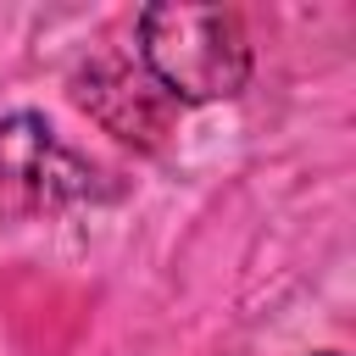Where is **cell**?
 Returning <instances> with one entry per match:
<instances>
[{
    "label": "cell",
    "instance_id": "1",
    "mask_svg": "<svg viewBox=\"0 0 356 356\" xmlns=\"http://www.w3.org/2000/svg\"><path fill=\"white\" fill-rule=\"evenodd\" d=\"M139 67L172 106L234 100L250 83V39L234 6L161 0L139 11Z\"/></svg>",
    "mask_w": 356,
    "mask_h": 356
},
{
    "label": "cell",
    "instance_id": "2",
    "mask_svg": "<svg viewBox=\"0 0 356 356\" xmlns=\"http://www.w3.org/2000/svg\"><path fill=\"white\" fill-rule=\"evenodd\" d=\"M100 167L56 139L39 111L0 117V189L28 211H61L100 195Z\"/></svg>",
    "mask_w": 356,
    "mask_h": 356
},
{
    "label": "cell",
    "instance_id": "3",
    "mask_svg": "<svg viewBox=\"0 0 356 356\" xmlns=\"http://www.w3.org/2000/svg\"><path fill=\"white\" fill-rule=\"evenodd\" d=\"M72 100L117 139L139 145V150H156L167 122H172V100L161 95V83L128 61V56H95L89 67H78L72 78Z\"/></svg>",
    "mask_w": 356,
    "mask_h": 356
},
{
    "label": "cell",
    "instance_id": "4",
    "mask_svg": "<svg viewBox=\"0 0 356 356\" xmlns=\"http://www.w3.org/2000/svg\"><path fill=\"white\" fill-rule=\"evenodd\" d=\"M323 356H334V350H323Z\"/></svg>",
    "mask_w": 356,
    "mask_h": 356
}]
</instances>
